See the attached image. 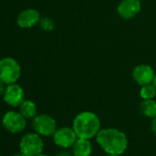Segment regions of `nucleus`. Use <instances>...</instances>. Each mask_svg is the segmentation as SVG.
<instances>
[{
    "label": "nucleus",
    "instance_id": "nucleus-23",
    "mask_svg": "<svg viewBox=\"0 0 156 156\" xmlns=\"http://www.w3.org/2000/svg\"><path fill=\"white\" fill-rule=\"evenodd\" d=\"M107 156H119V155H115V154H108Z\"/></svg>",
    "mask_w": 156,
    "mask_h": 156
},
{
    "label": "nucleus",
    "instance_id": "nucleus-3",
    "mask_svg": "<svg viewBox=\"0 0 156 156\" xmlns=\"http://www.w3.org/2000/svg\"><path fill=\"white\" fill-rule=\"evenodd\" d=\"M21 68L20 63L11 57L0 60V80L7 85L16 83L20 77Z\"/></svg>",
    "mask_w": 156,
    "mask_h": 156
},
{
    "label": "nucleus",
    "instance_id": "nucleus-6",
    "mask_svg": "<svg viewBox=\"0 0 156 156\" xmlns=\"http://www.w3.org/2000/svg\"><path fill=\"white\" fill-rule=\"evenodd\" d=\"M32 128L36 133L41 136H52L57 129L55 119L47 114L37 115L32 121Z\"/></svg>",
    "mask_w": 156,
    "mask_h": 156
},
{
    "label": "nucleus",
    "instance_id": "nucleus-21",
    "mask_svg": "<svg viewBox=\"0 0 156 156\" xmlns=\"http://www.w3.org/2000/svg\"><path fill=\"white\" fill-rule=\"evenodd\" d=\"M13 156H26V155H24L23 153H21V152H20V153H17V154H14Z\"/></svg>",
    "mask_w": 156,
    "mask_h": 156
},
{
    "label": "nucleus",
    "instance_id": "nucleus-5",
    "mask_svg": "<svg viewBox=\"0 0 156 156\" xmlns=\"http://www.w3.org/2000/svg\"><path fill=\"white\" fill-rule=\"evenodd\" d=\"M2 125L10 133L18 134L22 132L27 126V119L19 111H8L2 118Z\"/></svg>",
    "mask_w": 156,
    "mask_h": 156
},
{
    "label": "nucleus",
    "instance_id": "nucleus-22",
    "mask_svg": "<svg viewBox=\"0 0 156 156\" xmlns=\"http://www.w3.org/2000/svg\"><path fill=\"white\" fill-rule=\"evenodd\" d=\"M37 156H49V155H47V154H44V153H41V154L37 155Z\"/></svg>",
    "mask_w": 156,
    "mask_h": 156
},
{
    "label": "nucleus",
    "instance_id": "nucleus-1",
    "mask_svg": "<svg viewBox=\"0 0 156 156\" xmlns=\"http://www.w3.org/2000/svg\"><path fill=\"white\" fill-rule=\"evenodd\" d=\"M97 142L108 154L120 155L128 147V139L124 132L118 129H104L98 133Z\"/></svg>",
    "mask_w": 156,
    "mask_h": 156
},
{
    "label": "nucleus",
    "instance_id": "nucleus-10",
    "mask_svg": "<svg viewBox=\"0 0 156 156\" xmlns=\"http://www.w3.org/2000/svg\"><path fill=\"white\" fill-rule=\"evenodd\" d=\"M155 73L153 69L148 64H139L132 71V77L139 86H145L151 84Z\"/></svg>",
    "mask_w": 156,
    "mask_h": 156
},
{
    "label": "nucleus",
    "instance_id": "nucleus-8",
    "mask_svg": "<svg viewBox=\"0 0 156 156\" xmlns=\"http://www.w3.org/2000/svg\"><path fill=\"white\" fill-rule=\"evenodd\" d=\"M24 90L23 88L17 84H10L8 85L5 94L3 96L4 101L12 108L20 107V104L25 100L24 99Z\"/></svg>",
    "mask_w": 156,
    "mask_h": 156
},
{
    "label": "nucleus",
    "instance_id": "nucleus-16",
    "mask_svg": "<svg viewBox=\"0 0 156 156\" xmlns=\"http://www.w3.org/2000/svg\"><path fill=\"white\" fill-rule=\"evenodd\" d=\"M39 25L41 29L44 31H51L54 29V21L48 17L41 18L40 20Z\"/></svg>",
    "mask_w": 156,
    "mask_h": 156
},
{
    "label": "nucleus",
    "instance_id": "nucleus-4",
    "mask_svg": "<svg viewBox=\"0 0 156 156\" xmlns=\"http://www.w3.org/2000/svg\"><path fill=\"white\" fill-rule=\"evenodd\" d=\"M44 142L38 133H27L20 141V152L26 156H37L42 153Z\"/></svg>",
    "mask_w": 156,
    "mask_h": 156
},
{
    "label": "nucleus",
    "instance_id": "nucleus-7",
    "mask_svg": "<svg viewBox=\"0 0 156 156\" xmlns=\"http://www.w3.org/2000/svg\"><path fill=\"white\" fill-rule=\"evenodd\" d=\"M52 137L53 142L57 146L63 149L72 147L77 140V136L73 129L69 127H62L57 129Z\"/></svg>",
    "mask_w": 156,
    "mask_h": 156
},
{
    "label": "nucleus",
    "instance_id": "nucleus-13",
    "mask_svg": "<svg viewBox=\"0 0 156 156\" xmlns=\"http://www.w3.org/2000/svg\"><path fill=\"white\" fill-rule=\"evenodd\" d=\"M20 112L26 119H34L37 116V106L31 100H24L20 106Z\"/></svg>",
    "mask_w": 156,
    "mask_h": 156
},
{
    "label": "nucleus",
    "instance_id": "nucleus-18",
    "mask_svg": "<svg viewBox=\"0 0 156 156\" xmlns=\"http://www.w3.org/2000/svg\"><path fill=\"white\" fill-rule=\"evenodd\" d=\"M151 131L156 135V117L152 119L151 120Z\"/></svg>",
    "mask_w": 156,
    "mask_h": 156
},
{
    "label": "nucleus",
    "instance_id": "nucleus-17",
    "mask_svg": "<svg viewBox=\"0 0 156 156\" xmlns=\"http://www.w3.org/2000/svg\"><path fill=\"white\" fill-rule=\"evenodd\" d=\"M6 85L7 84H5L3 81L0 80V97L4 96V94H5V91H6V88H7Z\"/></svg>",
    "mask_w": 156,
    "mask_h": 156
},
{
    "label": "nucleus",
    "instance_id": "nucleus-19",
    "mask_svg": "<svg viewBox=\"0 0 156 156\" xmlns=\"http://www.w3.org/2000/svg\"><path fill=\"white\" fill-rule=\"evenodd\" d=\"M56 156H73L69 151H62L61 152H59Z\"/></svg>",
    "mask_w": 156,
    "mask_h": 156
},
{
    "label": "nucleus",
    "instance_id": "nucleus-14",
    "mask_svg": "<svg viewBox=\"0 0 156 156\" xmlns=\"http://www.w3.org/2000/svg\"><path fill=\"white\" fill-rule=\"evenodd\" d=\"M140 111L144 117L152 119L156 117V101L153 99H143L140 105Z\"/></svg>",
    "mask_w": 156,
    "mask_h": 156
},
{
    "label": "nucleus",
    "instance_id": "nucleus-15",
    "mask_svg": "<svg viewBox=\"0 0 156 156\" xmlns=\"http://www.w3.org/2000/svg\"><path fill=\"white\" fill-rule=\"evenodd\" d=\"M140 96L142 99H153L156 96V88L153 84H148L141 86Z\"/></svg>",
    "mask_w": 156,
    "mask_h": 156
},
{
    "label": "nucleus",
    "instance_id": "nucleus-2",
    "mask_svg": "<svg viewBox=\"0 0 156 156\" xmlns=\"http://www.w3.org/2000/svg\"><path fill=\"white\" fill-rule=\"evenodd\" d=\"M101 123L97 114L91 111L81 112L73 119V129L77 138L90 140L98 135Z\"/></svg>",
    "mask_w": 156,
    "mask_h": 156
},
{
    "label": "nucleus",
    "instance_id": "nucleus-9",
    "mask_svg": "<svg viewBox=\"0 0 156 156\" xmlns=\"http://www.w3.org/2000/svg\"><path fill=\"white\" fill-rule=\"evenodd\" d=\"M141 4L140 0H122L118 6V14L123 20H131L140 11Z\"/></svg>",
    "mask_w": 156,
    "mask_h": 156
},
{
    "label": "nucleus",
    "instance_id": "nucleus-11",
    "mask_svg": "<svg viewBox=\"0 0 156 156\" xmlns=\"http://www.w3.org/2000/svg\"><path fill=\"white\" fill-rule=\"evenodd\" d=\"M40 20H41L40 13L36 9H29L21 11L19 14L17 18V23L20 28L29 29L37 25L40 22Z\"/></svg>",
    "mask_w": 156,
    "mask_h": 156
},
{
    "label": "nucleus",
    "instance_id": "nucleus-12",
    "mask_svg": "<svg viewBox=\"0 0 156 156\" xmlns=\"http://www.w3.org/2000/svg\"><path fill=\"white\" fill-rule=\"evenodd\" d=\"M72 148L73 156H90L92 153V144L87 139L77 138Z\"/></svg>",
    "mask_w": 156,
    "mask_h": 156
},
{
    "label": "nucleus",
    "instance_id": "nucleus-20",
    "mask_svg": "<svg viewBox=\"0 0 156 156\" xmlns=\"http://www.w3.org/2000/svg\"><path fill=\"white\" fill-rule=\"evenodd\" d=\"M152 84H153V86H154V87H155V88H156V73H155V76H154V78H153Z\"/></svg>",
    "mask_w": 156,
    "mask_h": 156
}]
</instances>
